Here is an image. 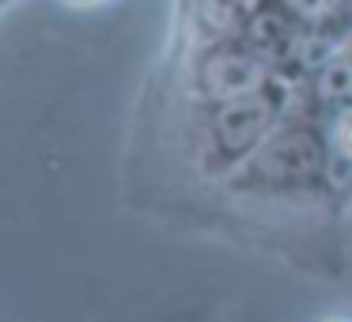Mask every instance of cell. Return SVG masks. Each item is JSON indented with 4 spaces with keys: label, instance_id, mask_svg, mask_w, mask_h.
I'll return each mask as SVG.
<instances>
[{
    "label": "cell",
    "instance_id": "6",
    "mask_svg": "<svg viewBox=\"0 0 352 322\" xmlns=\"http://www.w3.org/2000/svg\"><path fill=\"white\" fill-rule=\"evenodd\" d=\"M337 144H341V152L352 160V110L341 118V125H337Z\"/></svg>",
    "mask_w": 352,
    "mask_h": 322
},
{
    "label": "cell",
    "instance_id": "5",
    "mask_svg": "<svg viewBox=\"0 0 352 322\" xmlns=\"http://www.w3.org/2000/svg\"><path fill=\"white\" fill-rule=\"evenodd\" d=\"M284 12H292L296 19H326L341 0H280Z\"/></svg>",
    "mask_w": 352,
    "mask_h": 322
},
{
    "label": "cell",
    "instance_id": "7",
    "mask_svg": "<svg viewBox=\"0 0 352 322\" xmlns=\"http://www.w3.org/2000/svg\"><path fill=\"white\" fill-rule=\"evenodd\" d=\"M72 4H95V0H72Z\"/></svg>",
    "mask_w": 352,
    "mask_h": 322
},
{
    "label": "cell",
    "instance_id": "2",
    "mask_svg": "<svg viewBox=\"0 0 352 322\" xmlns=\"http://www.w3.org/2000/svg\"><path fill=\"white\" fill-rule=\"evenodd\" d=\"M322 163H326V152H322V140L311 129H303V125H280L246 160V171L258 182H269V186H303L322 175Z\"/></svg>",
    "mask_w": 352,
    "mask_h": 322
},
{
    "label": "cell",
    "instance_id": "4",
    "mask_svg": "<svg viewBox=\"0 0 352 322\" xmlns=\"http://www.w3.org/2000/svg\"><path fill=\"white\" fill-rule=\"evenodd\" d=\"M318 92L326 95L329 103H344L352 107V39L322 65V76H318Z\"/></svg>",
    "mask_w": 352,
    "mask_h": 322
},
{
    "label": "cell",
    "instance_id": "3",
    "mask_svg": "<svg viewBox=\"0 0 352 322\" xmlns=\"http://www.w3.org/2000/svg\"><path fill=\"white\" fill-rule=\"evenodd\" d=\"M269 84H273V72H269L265 57L246 46H220L201 61V92L216 107L235 103L243 95H254Z\"/></svg>",
    "mask_w": 352,
    "mask_h": 322
},
{
    "label": "cell",
    "instance_id": "1",
    "mask_svg": "<svg viewBox=\"0 0 352 322\" xmlns=\"http://www.w3.org/2000/svg\"><path fill=\"white\" fill-rule=\"evenodd\" d=\"M280 92L276 84L261 87L254 95H243L235 103H220L212 114V148L220 160L243 163L273 137L280 125Z\"/></svg>",
    "mask_w": 352,
    "mask_h": 322
}]
</instances>
